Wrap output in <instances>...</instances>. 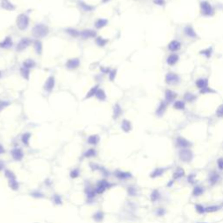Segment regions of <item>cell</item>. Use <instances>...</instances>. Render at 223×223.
<instances>
[{"mask_svg":"<svg viewBox=\"0 0 223 223\" xmlns=\"http://www.w3.org/2000/svg\"><path fill=\"white\" fill-rule=\"evenodd\" d=\"M49 33V28L44 24H37L32 29V35L36 38H45Z\"/></svg>","mask_w":223,"mask_h":223,"instance_id":"cell-1","label":"cell"},{"mask_svg":"<svg viewBox=\"0 0 223 223\" xmlns=\"http://www.w3.org/2000/svg\"><path fill=\"white\" fill-rule=\"evenodd\" d=\"M113 186V184L112 182H110L109 180H107L106 179H100L96 183L94 189H95L97 194L99 195V194H103L107 189L112 188Z\"/></svg>","mask_w":223,"mask_h":223,"instance_id":"cell-2","label":"cell"},{"mask_svg":"<svg viewBox=\"0 0 223 223\" xmlns=\"http://www.w3.org/2000/svg\"><path fill=\"white\" fill-rule=\"evenodd\" d=\"M200 11L203 17H213L214 15V9L208 1H201L200 3Z\"/></svg>","mask_w":223,"mask_h":223,"instance_id":"cell-3","label":"cell"},{"mask_svg":"<svg viewBox=\"0 0 223 223\" xmlns=\"http://www.w3.org/2000/svg\"><path fill=\"white\" fill-rule=\"evenodd\" d=\"M195 85L198 87V89L201 91V93L207 94L211 93L212 89L208 86V79L206 78H200L195 81Z\"/></svg>","mask_w":223,"mask_h":223,"instance_id":"cell-4","label":"cell"},{"mask_svg":"<svg viewBox=\"0 0 223 223\" xmlns=\"http://www.w3.org/2000/svg\"><path fill=\"white\" fill-rule=\"evenodd\" d=\"M16 24H17V26L19 30L21 31H24L26 30L28 26H29V24H30V18L28 17L26 14H19L17 18V20H16Z\"/></svg>","mask_w":223,"mask_h":223,"instance_id":"cell-5","label":"cell"},{"mask_svg":"<svg viewBox=\"0 0 223 223\" xmlns=\"http://www.w3.org/2000/svg\"><path fill=\"white\" fill-rule=\"evenodd\" d=\"M179 158L181 161L188 163L191 162L192 160L193 159V153L189 148L180 149L179 152Z\"/></svg>","mask_w":223,"mask_h":223,"instance_id":"cell-6","label":"cell"},{"mask_svg":"<svg viewBox=\"0 0 223 223\" xmlns=\"http://www.w3.org/2000/svg\"><path fill=\"white\" fill-rule=\"evenodd\" d=\"M180 81V77L175 73H167L165 77V82L168 85H177Z\"/></svg>","mask_w":223,"mask_h":223,"instance_id":"cell-7","label":"cell"},{"mask_svg":"<svg viewBox=\"0 0 223 223\" xmlns=\"http://www.w3.org/2000/svg\"><path fill=\"white\" fill-rule=\"evenodd\" d=\"M175 146L179 149H185V148H189L192 146V143L186 138L182 136H178L175 139Z\"/></svg>","mask_w":223,"mask_h":223,"instance_id":"cell-8","label":"cell"},{"mask_svg":"<svg viewBox=\"0 0 223 223\" xmlns=\"http://www.w3.org/2000/svg\"><path fill=\"white\" fill-rule=\"evenodd\" d=\"M11 155L13 160L21 161L24 157V152L20 147H14L11 151Z\"/></svg>","mask_w":223,"mask_h":223,"instance_id":"cell-9","label":"cell"},{"mask_svg":"<svg viewBox=\"0 0 223 223\" xmlns=\"http://www.w3.org/2000/svg\"><path fill=\"white\" fill-rule=\"evenodd\" d=\"M31 44H32V40L29 38H22L18 43L16 49L18 51H22L27 47H29Z\"/></svg>","mask_w":223,"mask_h":223,"instance_id":"cell-10","label":"cell"},{"mask_svg":"<svg viewBox=\"0 0 223 223\" xmlns=\"http://www.w3.org/2000/svg\"><path fill=\"white\" fill-rule=\"evenodd\" d=\"M176 98H177V93L173 90L166 89L165 91V101L167 104L174 102L176 100Z\"/></svg>","mask_w":223,"mask_h":223,"instance_id":"cell-11","label":"cell"},{"mask_svg":"<svg viewBox=\"0 0 223 223\" xmlns=\"http://www.w3.org/2000/svg\"><path fill=\"white\" fill-rule=\"evenodd\" d=\"M180 48H181V43L177 39L172 40L170 43L167 45V49H168L172 53H176V51H179Z\"/></svg>","mask_w":223,"mask_h":223,"instance_id":"cell-12","label":"cell"},{"mask_svg":"<svg viewBox=\"0 0 223 223\" xmlns=\"http://www.w3.org/2000/svg\"><path fill=\"white\" fill-rule=\"evenodd\" d=\"M114 176L119 179V180H127L133 177V174L129 172H125V171H121V170H117L114 173Z\"/></svg>","mask_w":223,"mask_h":223,"instance_id":"cell-13","label":"cell"},{"mask_svg":"<svg viewBox=\"0 0 223 223\" xmlns=\"http://www.w3.org/2000/svg\"><path fill=\"white\" fill-rule=\"evenodd\" d=\"M55 86V79L53 76H50L45 82V85H44V89L48 92H51L53 88Z\"/></svg>","mask_w":223,"mask_h":223,"instance_id":"cell-14","label":"cell"},{"mask_svg":"<svg viewBox=\"0 0 223 223\" xmlns=\"http://www.w3.org/2000/svg\"><path fill=\"white\" fill-rule=\"evenodd\" d=\"M80 65V60L78 58H74V59H70L67 60V62L65 63V66L70 69V70H73L76 69Z\"/></svg>","mask_w":223,"mask_h":223,"instance_id":"cell-15","label":"cell"},{"mask_svg":"<svg viewBox=\"0 0 223 223\" xmlns=\"http://www.w3.org/2000/svg\"><path fill=\"white\" fill-rule=\"evenodd\" d=\"M167 105H168V104H167L165 100L160 101V105H159V106L157 107L156 112H155V113H156V115H157L158 117L163 116V114L166 113V111Z\"/></svg>","mask_w":223,"mask_h":223,"instance_id":"cell-16","label":"cell"},{"mask_svg":"<svg viewBox=\"0 0 223 223\" xmlns=\"http://www.w3.org/2000/svg\"><path fill=\"white\" fill-rule=\"evenodd\" d=\"M184 34L187 38H195L197 37V33L192 25H187L184 28Z\"/></svg>","mask_w":223,"mask_h":223,"instance_id":"cell-17","label":"cell"},{"mask_svg":"<svg viewBox=\"0 0 223 223\" xmlns=\"http://www.w3.org/2000/svg\"><path fill=\"white\" fill-rule=\"evenodd\" d=\"M166 168H164V167H156V168L150 174V178L155 179L158 177H161L166 173Z\"/></svg>","mask_w":223,"mask_h":223,"instance_id":"cell-18","label":"cell"},{"mask_svg":"<svg viewBox=\"0 0 223 223\" xmlns=\"http://www.w3.org/2000/svg\"><path fill=\"white\" fill-rule=\"evenodd\" d=\"M179 59V57L177 53H171L168 57L166 58V64L170 66H173L178 63Z\"/></svg>","mask_w":223,"mask_h":223,"instance_id":"cell-19","label":"cell"},{"mask_svg":"<svg viewBox=\"0 0 223 223\" xmlns=\"http://www.w3.org/2000/svg\"><path fill=\"white\" fill-rule=\"evenodd\" d=\"M220 175L219 174H217L216 172H212L208 175V182L211 186H214L220 180Z\"/></svg>","mask_w":223,"mask_h":223,"instance_id":"cell-20","label":"cell"},{"mask_svg":"<svg viewBox=\"0 0 223 223\" xmlns=\"http://www.w3.org/2000/svg\"><path fill=\"white\" fill-rule=\"evenodd\" d=\"M83 39H88L96 37V32L93 30H84L80 32V36Z\"/></svg>","mask_w":223,"mask_h":223,"instance_id":"cell-21","label":"cell"},{"mask_svg":"<svg viewBox=\"0 0 223 223\" xmlns=\"http://www.w3.org/2000/svg\"><path fill=\"white\" fill-rule=\"evenodd\" d=\"M105 218V213L102 210H97L93 214H92V220L97 222V223H100L104 220Z\"/></svg>","mask_w":223,"mask_h":223,"instance_id":"cell-22","label":"cell"},{"mask_svg":"<svg viewBox=\"0 0 223 223\" xmlns=\"http://www.w3.org/2000/svg\"><path fill=\"white\" fill-rule=\"evenodd\" d=\"M100 141V137L98 134H92L87 138V143L91 146H97Z\"/></svg>","mask_w":223,"mask_h":223,"instance_id":"cell-23","label":"cell"},{"mask_svg":"<svg viewBox=\"0 0 223 223\" xmlns=\"http://www.w3.org/2000/svg\"><path fill=\"white\" fill-rule=\"evenodd\" d=\"M85 193H86V198L89 200V201H92L93 200L96 196H97V193L94 189V187H86V190H85Z\"/></svg>","mask_w":223,"mask_h":223,"instance_id":"cell-24","label":"cell"},{"mask_svg":"<svg viewBox=\"0 0 223 223\" xmlns=\"http://www.w3.org/2000/svg\"><path fill=\"white\" fill-rule=\"evenodd\" d=\"M13 45L12 38L11 37H6L2 42H0V48H4V49H8L11 48Z\"/></svg>","mask_w":223,"mask_h":223,"instance_id":"cell-25","label":"cell"},{"mask_svg":"<svg viewBox=\"0 0 223 223\" xmlns=\"http://www.w3.org/2000/svg\"><path fill=\"white\" fill-rule=\"evenodd\" d=\"M1 7L6 11H13L15 10V5H14L9 0H2L1 1Z\"/></svg>","mask_w":223,"mask_h":223,"instance_id":"cell-26","label":"cell"},{"mask_svg":"<svg viewBox=\"0 0 223 223\" xmlns=\"http://www.w3.org/2000/svg\"><path fill=\"white\" fill-rule=\"evenodd\" d=\"M184 176H185V170L183 168H181V167H178L173 174V179L177 180V179L182 178Z\"/></svg>","mask_w":223,"mask_h":223,"instance_id":"cell-27","label":"cell"},{"mask_svg":"<svg viewBox=\"0 0 223 223\" xmlns=\"http://www.w3.org/2000/svg\"><path fill=\"white\" fill-rule=\"evenodd\" d=\"M205 189L201 186H195L193 189V197H200L203 195Z\"/></svg>","mask_w":223,"mask_h":223,"instance_id":"cell-28","label":"cell"},{"mask_svg":"<svg viewBox=\"0 0 223 223\" xmlns=\"http://www.w3.org/2000/svg\"><path fill=\"white\" fill-rule=\"evenodd\" d=\"M97 156V151L94 148H89L83 153V157L85 159H91Z\"/></svg>","mask_w":223,"mask_h":223,"instance_id":"cell-29","label":"cell"},{"mask_svg":"<svg viewBox=\"0 0 223 223\" xmlns=\"http://www.w3.org/2000/svg\"><path fill=\"white\" fill-rule=\"evenodd\" d=\"M121 129L125 133H129L132 130V124L128 119H123L121 123Z\"/></svg>","mask_w":223,"mask_h":223,"instance_id":"cell-30","label":"cell"},{"mask_svg":"<svg viewBox=\"0 0 223 223\" xmlns=\"http://www.w3.org/2000/svg\"><path fill=\"white\" fill-rule=\"evenodd\" d=\"M122 113H123V111H122V108H121V106H120L119 104H116V105L113 106V118L114 119H119V118L121 116Z\"/></svg>","mask_w":223,"mask_h":223,"instance_id":"cell-31","label":"cell"},{"mask_svg":"<svg viewBox=\"0 0 223 223\" xmlns=\"http://www.w3.org/2000/svg\"><path fill=\"white\" fill-rule=\"evenodd\" d=\"M160 199V193L158 189H154L152 190L150 195V200L152 203H154L156 201H158Z\"/></svg>","mask_w":223,"mask_h":223,"instance_id":"cell-32","label":"cell"},{"mask_svg":"<svg viewBox=\"0 0 223 223\" xmlns=\"http://www.w3.org/2000/svg\"><path fill=\"white\" fill-rule=\"evenodd\" d=\"M8 186L13 191H18L19 189V183L18 182L17 179H13L8 180Z\"/></svg>","mask_w":223,"mask_h":223,"instance_id":"cell-33","label":"cell"},{"mask_svg":"<svg viewBox=\"0 0 223 223\" xmlns=\"http://www.w3.org/2000/svg\"><path fill=\"white\" fill-rule=\"evenodd\" d=\"M31 138H32V133H29V132H26V133H24L22 135V137H21V141H22V143H23L24 146H29Z\"/></svg>","mask_w":223,"mask_h":223,"instance_id":"cell-34","label":"cell"},{"mask_svg":"<svg viewBox=\"0 0 223 223\" xmlns=\"http://www.w3.org/2000/svg\"><path fill=\"white\" fill-rule=\"evenodd\" d=\"M108 23V20L106 18H99L97 19L95 22V27L97 29H101V28L105 27Z\"/></svg>","mask_w":223,"mask_h":223,"instance_id":"cell-35","label":"cell"},{"mask_svg":"<svg viewBox=\"0 0 223 223\" xmlns=\"http://www.w3.org/2000/svg\"><path fill=\"white\" fill-rule=\"evenodd\" d=\"M34 49H35V51L38 55L42 54V51H43V46H42L41 41H39L38 39H37L34 42Z\"/></svg>","mask_w":223,"mask_h":223,"instance_id":"cell-36","label":"cell"},{"mask_svg":"<svg viewBox=\"0 0 223 223\" xmlns=\"http://www.w3.org/2000/svg\"><path fill=\"white\" fill-rule=\"evenodd\" d=\"M186 107V103L184 100H175L174 102V108L176 110H184Z\"/></svg>","mask_w":223,"mask_h":223,"instance_id":"cell-37","label":"cell"},{"mask_svg":"<svg viewBox=\"0 0 223 223\" xmlns=\"http://www.w3.org/2000/svg\"><path fill=\"white\" fill-rule=\"evenodd\" d=\"M96 44L98 46L100 47H104L105 46H106V44L108 43V39L107 38H102V37H98L95 40Z\"/></svg>","mask_w":223,"mask_h":223,"instance_id":"cell-38","label":"cell"},{"mask_svg":"<svg viewBox=\"0 0 223 223\" xmlns=\"http://www.w3.org/2000/svg\"><path fill=\"white\" fill-rule=\"evenodd\" d=\"M95 97H96L100 101H104V100H106V92H105L104 90L99 88V90L97 91V93H96Z\"/></svg>","mask_w":223,"mask_h":223,"instance_id":"cell-39","label":"cell"},{"mask_svg":"<svg viewBox=\"0 0 223 223\" xmlns=\"http://www.w3.org/2000/svg\"><path fill=\"white\" fill-rule=\"evenodd\" d=\"M51 201L53 202V204L55 205H62L63 204V200H62V197L60 196L59 194H57V193H55L52 195V197H51Z\"/></svg>","mask_w":223,"mask_h":223,"instance_id":"cell-40","label":"cell"},{"mask_svg":"<svg viewBox=\"0 0 223 223\" xmlns=\"http://www.w3.org/2000/svg\"><path fill=\"white\" fill-rule=\"evenodd\" d=\"M35 65H36L35 61H34L33 59H25V60L23 62V66L25 67V68L30 69V70H31L32 68H33V67L35 66Z\"/></svg>","mask_w":223,"mask_h":223,"instance_id":"cell-41","label":"cell"},{"mask_svg":"<svg viewBox=\"0 0 223 223\" xmlns=\"http://www.w3.org/2000/svg\"><path fill=\"white\" fill-rule=\"evenodd\" d=\"M79 4L80 8L83 11H92L94 9V7L92 5H88V4H86L85 2H83V1H79Z\"/></svg>","mask_w":223,"mask_h":223,"instance_id":"cell-42","label":"cell"},{"mask_svg":"<svg viewBox=\"0 0 223 223\" xmlns=\"http://www.w3.org/2000/svg\"><path fill=\"white\" fill-rule=\"evenodd\" d=\"M81 174V171L79 169V168H73L71 172H70L69 175H70V178L73 179H78Z\"/></svg>","mask_w":223,"mask_h":223,"instance_id":"cell-43","label":"cell"},{"mask_svg":"<svg viewBox=\"0 0 223 223\" xmlns=\"http://www.w3.org/2000/svg\"><path fill=\"white\" fill-rule=\"evenodd\" d=\"M200 53L202 54L203 56H205V57H206L207 59H209V58H210L211 56H212V54H213V48H212V47L206 48V49L201 51Z\"/></svg>","mask_w":223,"mask_h":223,"instance_id":"cell-44","label":"cell"},{"mask_svg":"<svg viewBox=\"0 0 223 223\" xmlns=\"http://www.w3.org/2000/svg\"><path fill=\"white\" fill-rule=\"evenodd\" d=\"M196 100V96H195L193 93L191 92H186L184 95V101L187 102H193Z\"/></svg>","mask_w":223,"mask_h":223,"instance_id":"cell-45","label":"cell"},{"mask_svg":"<svg viewBox=\"0 0 223 223\" xmlns=\"http://www.w3.org/2000/svg\"><path fill=\"white\" fill-rule=\"evenodd\" d=\"M20 73H21V75L23 76V78L26 80H28L30 79V69L28 68H25V67H22L20 69Z\"/></svg>","mask_w":223,"mask_h":223,"instance_id":"cell-46","label":"cell"},{"mask_svg":"<svg viewBox=\"0 0 223 223\" xmlns=\"http://www.w3.org/2000/svg\"><path fill=\"white\" fill-rule=\"evenodd\" d=\"M66 32L71 37H73V38H78L80 36V32H79L76 29H73V28H69V29L66 30Z\"/></svg>","mask_w":223,"mask_h":223,"instance_id":"cell-47","label":"cell"},{"mask_svg":"<svg viewBox=\"0 0 223 223\" xmlns=\"http://www.w3.org/2000/svg\"><path fill=\"white\" fill-rule=\"evenodd\" d=\"M220 208H221L220 206L212 205V206H209V207H206V212H207V213H214V212L219 211Z\"/></svg>","mask_w":223,"mask_h":223,"instance_id":"cell-48","label":"cell"},{"mask_svg":"<svg viewBox=\"0 0 223 223\" xmlns=\"http://www.w3.org/2000/svg\"><path fill=\"white\" fill-rule=\"evenodd\" d=\"M99 90V86H93L88 92H87V94H86V99H90V98H92V97H93V96H95L96 95V93H97V91Z\"/></svg>","mask_w":223,"mask_h":223,"instance_id":"cell-49","label":"cell"},{"mask_svg":"<svg viewBox=\"0 0 223 223\" xmlns=\"http://www.w3.org/2000/svg\"><path fill=\"white\" fill-rule=\"evenodd\" d=\"M4 172H5V178H6L8 180L13 179H17L15 174H14L11 170H10V169H5Z\"/></svg>","mask_w":223,"mask_h":223,"instance_id":"cell-50","label":"cell"},{"mask_svg":"<svg viewBox=\"0 0 223 223\" xmlns=\"http://www.w3.org/2000/svg\"><path fill=\"white\" fill-rule=\"evenodd\" d=\"M194 207H195V211L200 214H202L206 212V207L201 204H195Z\"/></svg>","mask_w":223,"mask_h":223,"instance_id":"cell-51","label":"cell"},{"mask_svg":"<svg viewBox=\"0 0 223 223\" xmlns=\"http://www.w3.org/2000/svg\"><path fill=\"white\" fill-rule=\"evenodd\" d=\"M215 114L219 118L223 117V104H221L218 106V108L216 109V112H215Z\"/></svg>","mask_w":223,"mask_h":223,"instance_id":"cell-52","label":"cell"},{"mask_svg":"<svg viewBox=\"0 0 223 223\" xmlns=\"http://www.w3.org/2000/svg\"><path fill=\"white\" fill-rule=\"evenodd\" d=\"M166 214V210L165 208H163V207H159V208H157V210H156V215H157V216L162 217V216H164Z\"/></svg>","mask_w":223,"mask_h":223,"instance_id":"cell-53","label":"cell"},{"mask_svg":"<svg viewBox=\"0 0 223 223\" xmlns=\"http://www.w3.org/2000/svg\"><path fill=\"white\" fill-rule=\"evenodd\" d=\"M127 193L130 196H136L137 195V189L134 187H129L127 188Z\"/></svg>","mask_w":223,"mask_h":223,"instance_id":"cell-54","label":"cell"},{"mask_svg":"<svg viewBox=\"0 0 223 223\" xmlns=\"http://www.w3.org/2000/svg\"><path fill=\"white\" fill-rule=\"evenodd\" d=\"M8 106H10V102L7 101V100H0V113L5 109Z\"/></svg>","mask_w":223,"mask_h":223,"instance_id":"cell-55","label":"cell"},{"mask_svg":"<svg viewBox=\"0 0 223 223\" xmlns=\"http://www.w3.org/2000/svg\"><path fill=\"white\" fill-rule=\"evenodd\" d=\"M116 74H117V71H116L115 69L111 70L110 73H109V74H108L109 79H110L111 81H113V80L115 79V78H116Z\"/></svg>","mask_w":223,"mask_h":223,"instance_id":"cell-56","label":"cell"},{"mask_svg":"<svg viewBox=\"0 0 223 223\" xmlns=\"http://www.w3.org/2000/svg\"><path fill=\"white\" fill-rule=\"evenodd\" d=\"M217 163V166L220 170H223V157H220L216 161Z\"/></svg>","mask_w":223,"mask_h":223,"instance_id":"cell-57","label":"cell"},{"mask_svg":"<svg viewBox=\"0 0 223 223\" xmlns=\"http://www.w3.org/2000/svg\"><path fill=\"white\" fill-rule=\"evenodd\" d=\"M153 4L158 6H164L166 5V0H153Z\"/></svg>","mask_w":223,"mask_h":223,"instance_id":"cell-58","label":"cell"},{"mask_svg":"<svg viewBox=\"0 0 223 223\" xmlns=\"http://www.w3.org/2000/svg\"><path fill=\"white\" fill-rule=\"evenodd\" d=\"M5 170V162L3 160H0V172Z\"/></svg>","mask_w":223,"mask_h":223,"instance_id":"cell-59","label":"cell"},{"mask_svg":"<svg viewBox=\"0 0 223 223\" xmlns=\"http://www.w3.org/2000/svg\"><path fill=\"white\" fill-rule=\"evenodd\" d=\"M5 152V149L4 147V146L2 144H0V155H2L4 154V153Z\"/></svg>","mask_w":223,"mask_h":223,"instance_id":"cell-60","label":"cell"},{"mask_svg":"<svg viewBox=\"0 0 223 223\" xmlns=\"http://www.w3.org/2000/svg\"><path fill=\"white\" fill-rule=\"evenodd\" d=\"M193 178H194V175H193V174H190V175L188 176V178H187V180L189 181L190 183H193V181L194 180Z\"/></svg>","mask_w":223,"mask_h":223,"instance_id":"cell-61","label":"cell"},{"mask_svg":"<svg viewBox=\"0 0 223 223\" xmlns=\"http://www.w3.org/2000/svg\"><path fill=\"white\" fill-rule=\"evenodd\" d=\"M110 1V0H102V3L103 4H106V3H108Z\"/></svg>","mask_w":223,"mask_h":223,"instance_id":"cell-62","label":"cell"},{"mask_svg":"<svg viewBox=\"0 0 223 223\" xmlns=\"http://www.w3.org/2000/svg\"><path fill=\"white\" fill-rule=\"evenodd\" d=\"M1 77H2V73L0 72V78H1Z\"/></svg>","mask_w":223,"mask_h":223,"instance_id":"cell-63","label":"cell"}]
</instances>
